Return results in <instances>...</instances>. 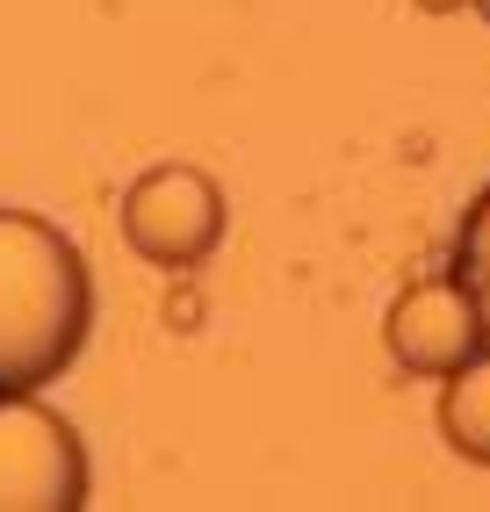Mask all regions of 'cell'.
<instances>
[{
    "instance_id": "obj_6",
    "label": "cell",
    "mask_w": 490,
    "mask_h": 512,
    "mask_svg": "<svg viewBox=\"0 0 490 512\" xmlns=\"http://www.w3.org/2000/svg\"><path fill=\"white\" fill-rule=\"evenodd\" d=\"M454 275L476 296V318H483V347H490V188L476 195V210L462 217V253H454Z\"/></svg>"
},
{
    "instance_id": "obj_5",
    "label": "cell",
    "mask_w": 490,
    "mask_h": 512,
    "mask_svg": "<svg viewBox=\"0 0 490 512\" xmlns=\"http://www.w3.org/2000/svg\"><path fill=\"white\" fill-rule=\"evenodd\" d=\"M440 433L462 462L490 469V347H476L454 375H440Z\"/></svg>"
},
{
    "instance_id": "obj_7",
    "label": "cell",
    "mask_w": 490,
    "mask_h": 512,
    "mask_svg": "<svg viewBox=\"0 0 490 512\" xmlns=\"http://www.w3.org/2000/svg\"><path fill=\"white\" fill-rule=\"evenodd\" d=\"M469 8H476V15H483V22H490V0H469Z\"/></svg>"
},
{
    "instance_id": "obj_3",
    "label": "cell",
    "mask_w": 490,
    "mask_h": 512,
    "mask_svg": "<svg viewBox=\"0 0 490 512\" xmlns=\"http://www.w3.org/2000/svg\"><path fill=\"white\" fill-rule=\"evenodd\" d=\"M224 188L202 174V166H152L123 188V238L137 260L152 267H202L209 253L224 246Z\"/></svg>"
},
{
    "instance_id": "obj_4",
    "label": "cell",
    "mask_w": 490,
    "mask_h": 512,
    "mask_svg": "<svg viewBox=\"0 0 490 512\" xmlns=\"http://www.w3.org/2000/svg\"><path fill=\"white\" fill-rule=\"evenodd\" d=\"M390 339L397 368L411 375H454L476 347H483V318H476V296L462 289V275H440V282H411L390 303Z\"/></svg>"
},
{
    "instance_id": "obj_1",
    "label": "cell",
    "mask_w": 490,
    "mask_h": 512,
    "mask_svg": "<svg viewBox=\"0 0 490 512\" xmlns=\"http://www.w3.org/2000/svg\"><path fill=\"white\" fill-rule=\"evenodd\" d=\"M94 325V275L80 246L37 210H0V397L44 390L73 368Z\"/></svg>"
},
{
    "instance_id": "obj_2",
    "label": "cell",
    "mask_w": 490,
    "mask_h": 512,
    "mask_svg": "<svg viewBox=\"0 0 490 512\" xmlns=\"http://www.w3.org/2000/svg\"><path fill=\"white\" fill-rule=\"evenodd\" d=\"M87 448L65 412L37 390L0 397V512H80L87 505Z\"/></svg>"
},
{
    "instance_id": "obj_8",
    "label": "cell",
    "mask_w": 490,
    "mask_h": 512,
    "mask_svg": "<svg viewBox=\"0 0 490 512\" xmlns=\"http://www.w3.org/2000/svg\"><path fill=\"white\" fill-rule=\"evenodd\" d=\"M418 8H454V0H418Z\"/></svg>"
}]
</instances>
